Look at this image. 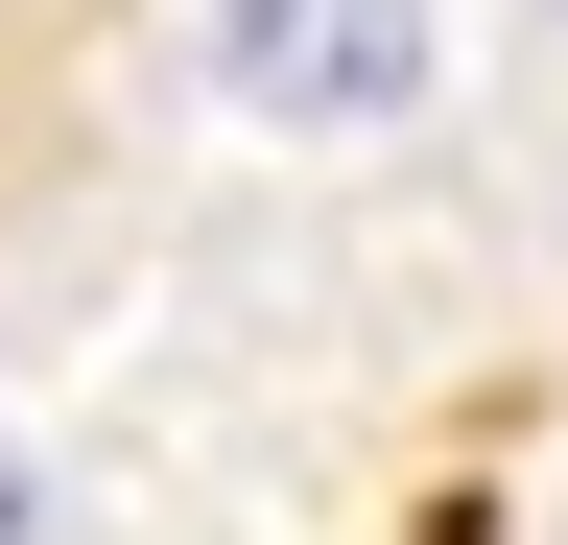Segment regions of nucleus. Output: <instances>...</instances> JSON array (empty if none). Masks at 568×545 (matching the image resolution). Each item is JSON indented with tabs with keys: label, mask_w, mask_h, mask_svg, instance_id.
<instances>
[{
	"label": "nucleus",
	"mask_w": 568,
	"mask_h": 545,
	"mask_svg": "<svg viewBox=\"0 0 568 545\" xmlns=\"http://www.w3.org/2000/svg\"><path fill=\"white\" fill-rule=\"evenodd\" d=\"M426 72H450L426 0H213V95L284 119V143H379Z\"/></svg>",
	"instance_id": "nucleus-1"
},
{
	"label": "nucleus",
	"mask_w": 568,
	"mask_h": 545,
	"mask_svg": "<svg viewBox=\"0 0 568 545\" xmlns=\"http://www.w3.org/2000/svg\"><path fill=\"white\" fill-rule=\"evenodd\" d=\"M0 545H48V474H24V427H0Z\"/></svg>",
	"instance_id": "nucleus-2"
}]
</instances>
